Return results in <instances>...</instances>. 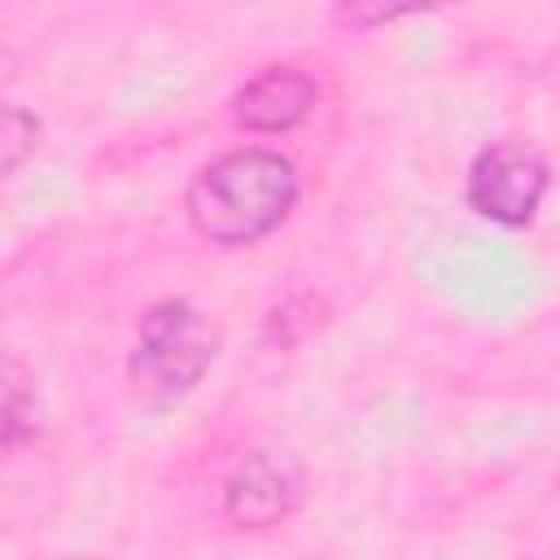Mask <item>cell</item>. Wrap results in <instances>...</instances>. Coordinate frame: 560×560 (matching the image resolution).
I'll return each instance as SVG.
<instances>
[{"label": "cell", "instance_id": "1", "mask_svg": "<svg viewBox=\"0 0 560 560\" xmlns=\"http://www.w3.org/2000/svg\"><path fill=\"white\" fill-rule=\"evenodd\" d=\"M302 179L280 149L241 144L210 158L184 192L188 223L219 249H245L271 236L298 206Z\"/></svg>", "mask_w": 560, "mask_h": 560}, {"label": "cell", "instance_id": "2", "mask_svg": "<svg viewBox=\"0 0 560 560\" xmlns=\"http://www.w3.org/2000/svg\"><path fill=\"white\" fill-rule=\"evenodd\" d=\"M214 359H219L214 319L188 298H162L136 324L127 350V376L153 402H179L206 381Z\"/></svg>", "mask_w": 560, "mask_h": 560}, {"label": "cell", "instance_id": "3", "mask_svg": "<svg viewBox=\"0 0 560 560\" xmlns=\"http://www.w3.org/2000/svg\"><path fill=\"white\" fill-rule=\"evenodd\" d=\"M551 188V162L529 140H490L468 166V206L499 228H529Z\"/></svg>", "mask_w": 560, "mask_h": 560}, {"label": "cell", "instance_id": "4", "mask_svg": "<svg viewBox=\"0 0 560 560\" xmlns=\"http://www.w3.org/2000/svg\"><path fill=\"white\" fill-rule=\"evenodd\" d=\"M306 499V468L298 455L258 446L236 459L223 481V521L236 529H276L284 525Z\"/></svg>", "mask_w": 560, "mask_h": 560}, {"label": "cell", "instance_id": "5", "mask_svg": "<svg viewBox=\"0 0 560 560\" xmlns=\"http://www.w3.org/2000/svg\"><path fill=\"white\" fill-rule=\"evenodd\" d=\"M315 101H319L315 74L284 61V66H262L254 79H245L228 101V114L249 136H280L302 127L315 114Z\"/></svg>", "mask_w": 560, "mask_h": 560}, {"label": "cell", "instance_id": "6", "mask_svg": "<svg viewBox=\"0 0 560 560\" xmlns=\"http://www.w3.org/2000/svg\"><path fill=\"white\" fill-rule=\"evenodd\" d=\"M31 429H35V381L9 350H0V451L22 442Z\"/></svg>", "mask_w": 560, "mask_h": 560}, {"label": "cell", "instance_id": "7", "mask_svg": "<svg viewBox=\"0 0 560 560\" xmlns=\"http://www.w3.org/2000/svg\"><path fill=\"white\" fill-rule=\"evenodd\" d=\"M39 144V118L13 101L0 96V179L18 171Z\"/></svg>", "mask_w": 560, "mask_h": 560}, {"label": "cell", "instance_id": "8", "mask_svg": "<svg viewBox=\"0 0 560 560\" xmlns=\"http://www.w3.org/2000/svg\"><path fill=\"white\" fill-rule=\"evenodd\" d=\"M407 13L411 9H359V4H346L332 18L337 22H350V26H376V22H394V18H407Z\"/></svg>", "mask_w": 560, "mask_h": 560}]
</instances>
